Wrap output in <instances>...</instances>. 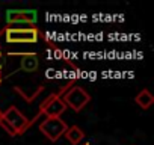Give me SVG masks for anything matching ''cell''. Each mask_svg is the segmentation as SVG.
Masks as SVG:
<instances>
[{
    "instance_id": "1",
    "label": "cell",
    "mask_w": 154,
    "mask_h": 145,
    "mask_svg": "<svg viewBox=\"0 0 154 145\" xmlns=\"http://www.w3.org/2000/svg\"><path fill=\"white\" fill-rule=\"evenodd\" d=\"M2 35L8 44H35L45 35L36 27V24H6L2 29Z\"/></svg>"
},
{
    "instance_id": "2",
    "label": "cell",
    "mask_w": 154,
    "mask_h": 145,
    "mask_svg": "<svg viewBox=\"0 0 154 145\" xmlns=\"http://www.w3.org/2000/svg\"><path fill=\"white\" fill-rule=\"evenodd\" d=\"M0 125L9 136H21L30 125H33V119L26 118L17 106H9L5 112H2Z\"/></svg>"
},
{
    "instance_id": "3",
    "label": "cell",
    "mask_w": 154,
    "mask_h": 145,
    "mask_svg": "<svg viewBox=\"0 0 154 145\" xmlns=\"http://www.w3.org/2000/svg\"><path fill=\"white\" fill-rule=\"evenodd\" d=\"M71 86H72V82H69L65 86H62L59 92H53L48 97H45V100H42V103L39 104V110H38V113H36V116L33 119L38 121L42 115L45 118H60L62 113L66 110V106L62 101V95Z\"/></svg>"
},
{
    "instance_id": "4",
    "label": "cell",
    "mask_w": 154,
    "mask_h": 145,
    "mask_svg": "<svg viewBox=\"0 0 154 145\" xmlns=\"http://www.w3.org/2000/svg\"><path fill=\"white\" fill-rule=\"evenodd\" d=\"M62 101L65 103L66 109L69 107V109L74 110V112H80V110L91 101V95H89L82 86L74 85V86L68 88V89L63 92Z\"/></svg>"
},
{
    "instance_id": "5",
    "label": "cell",
    "mask_w": 154,
    "mask_h": 145,
    "mask_svg": "<svg viewBox=\"0 0 154 145\" xmlns=\"http://www.w3.org/2000/svg\"><path fill=\"white\" fill-rule=\"evenodd\" d=\"M68 125L62 118H44L39 124V130L41 133L51 142L59 140L63 133L66 131Z\"/></svg>"
},
{
    "instance_id": "6",
    "label": "cell",
    "mask_w": 154,
    "mask_h": 145,
    "mask_svg": "<svg viewBox=\"0 0 154 145\" xmlns=\"http://www.w3.org/2000/svg\"><path fill=\"white\" fill-rule=\"evenodd\" d=\"M38 14L35 9H9L6 11V23L11 24H35Z\"/></svg>"
},
{
    "instance_id": "7",
    "label": "cell",
    "mask_w": 154,
    "mask_h": 145,
    "mask_svg": "<svg viewBox=\"0 0 154 145\" xmlns=\"http://www.w3.org/2000/svg\"><path fill=\"white\" fill-rule=\"evenodd\" d=\"M14 56H20L21 57V69L26 72H33L38 69L39 60H38V54L35 53H15Z\"/></svg>"
},
{
    "instance_id": "8",
    "label": "cell",
    "mask_w": 154,
    "mask_h": 145,
    "mask_svg": "<svg viewBox=\"0 0 154 145\" xmlns=\"http://www.w3.org/2000/svg\"><path fill=\"white\" fill-rule=\"evenodd\" d=\"M65 139L72 143V145H77V143H80L83 139H85V131L79 127V125H71L66 128V131L63 133Z\"/></svg>"
},
{
    "instance_id": "9",
    "label": "cell",
    "mask_w": 154,
    "mask_h": 145,
    "mask_svg": "<svg viewBox=\"0 0 154 145\" xmlns=\"http://www.w3.org/2000/svg\"><path fill=\"white\" fill-rule=\"evenodd\" d=\"M134 103L140 107V109H149L154 103V97L151 95V92L148 89H142L140 92H137V95L134 97Z\"/></svg>"
},
{
    "instance_id": "10",
    "label": "cell",
    "mask_w": 154,
    "mask_h": 145,
    "mask_svg": "<svg viewBox=\"0 0 154 145\" xmlns=\"http://www.w3.org/2000/svg\"><path fill=\"white\" fill-rule=\"evenodd\" d=\"M2 82H3V76H2V72H0V85H2Z\"/></svg>"
},
{
    "instance_id": "11",
    "label": "cell",
    "mask_w": 154,
    "mask_h": 145,
    "mask_svg": "<svg viewBox=\"0 0 154 145\" xmlns=\"http://www.w3.org/2000/svg\"><path fill=\"white\" fill-rule=\"evenodd\" d=\"M83 145H91V143H89V142H85V143H83Z\"/></svg>"
},
{
    "instance_id": "12",
    "label": "cell",
    "mask_w": 154,
    "mask_h": 145,
    "mask_svg": "<svg viewBox=\"0 0 154 145\" xmlns=\"http://www.w3.org/2000/svg\"><path fill=\"white\" fill-rule=\"evenodd\" d=\"M0 118H2V110H0Z\"/></svg>"
}]
</instances>
